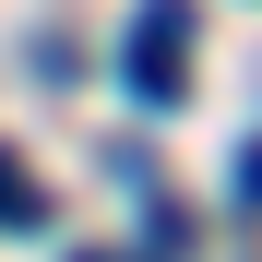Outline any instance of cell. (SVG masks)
I'll list each match as a JSON object with an SVG mask.
<instances>
[{"mask_svg": "<svg viewBox=\"0 0 262 262\" xmlns=\"http://www.w3.org/2000/svg\"><path fill=\"white\" fill-rule=\"evenodd\" d=\"M119 72H131V96H143V107H179V96H191V0H143Z\"/></svg>", "mask_w": 262, "mask_h": 262, "instance_id": "cell-1", "label": "cell"}, {"mask_svg": "<svg viewBox=\"0 0 262 262\" xmlns=\"http://www.w3.org/2000/svg\"><path fill=\"white\" fill-rule=\"evenodd\" d=\"M0 227H48V191H36L12 155H0Z\"/></svg>", "mask_w": 262, "mask_h": 262, "instance_id": "cell-2", "label": "cell"}, {"mask_svg": "<svg viewBox=\"0 0 262 262\" xmlns=\"http://www.w3.org/2000/svg\"><path fill=\"white\" fill-rule=\"evenodd\" d=\"M238 214H262V143H238Z\"/></svg>", "mask_w": 262, "mask_h": 262, "instance_id": "cell-3", "label": "cell"}]
</instances>
